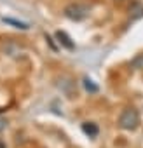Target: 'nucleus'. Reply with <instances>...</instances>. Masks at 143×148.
Instances as JSON below:
<instances>
[{
    "label": "nucleus",
    "instance_id": "2",
    "mask_svg": "<svg viewBox=\"0 0 143 148\" xmlns=\"http://www.w3.org/2000/svg\"><path fill=\"white\" fill-rule=\"evenodd\" d=\"M140 124V113L134 108H124L119 117V127L124 131H134Z\"/></svg>",
    "mask_w": 143,
    "mask_h": 148
},
{
    "label": "nucleus",
    "instance_id": "7",
    "mask_svg": "<svg viewBox=\"0 0 143 148\" xmlns=\"http://www.w3.org/2000/svg\"><path fill=\"white\" fill-rule=\"evenodd\" d=\"M84 87H86V91H89V92H98V86L93 84L91 79H84Z\"/></svg>",
    "mask_w": 143,
    "mask_h": 148
},
{
    "label": "nucleus",
    "instance_id": "9",
    "mask_svg": "<svg viewBox=\"0 0 143 148\" xmlns=\"http://www.w3.org/2000/svg\"><path fill=\"white\" fill-rule=\"evenodd\" d=\"M6 127H7V120L4 117H0V131H4Z\"/></svg>",
    "mask_w": 143,
    "mask_h": 148
},
{
    "label": "nucleus",
    "instance_id": "1",
    "mask_svg": "<svg viewBox=\"0 0 143 148\" xmlns=\"http://www.w3.org/2000/svg\"><path fill=\"white\" fill-rule=\"evenodd\" d=\"M89 12H91V7L80 2H72L63 9V14L72 21H82L89 16Z\"/></svg>",
    "mask_w": 143,
    "mask_h": 148
},
{
    "label": "nucleus",
    "instance_id": "4",
    "mask_svg": "<svg viewBox=\"0 0 143 148\" xmlns=\"http://www.w3.org/2000/svg\"><path fill=\"white\" fill-rule=\"evenodd\" d=\"M56 38H58V42H59L65 49H68V51H74V49H75V44L72 42V38H70L65 32H56Z\"/></svg>",
    "mask_w": 143,
    "mask_h": 148
},
{
    "label": "nucleus",
    "instance_id": "8",
    "mask_svg": "<svg viewBox=\"0 0 143 148\" xmlns=\"http://www.w3.org/2000/svg\"><path fill=\"white\" fill-rule=\"evenodd\" d=\"M131 66H133L134 70H140V68H143V54H140L138 58H134V59L131 61Z\"/></svg>",
    "mask_w": 143,
    "mask_h": 148
},
{
    "label": "nucleus",
    "instance_id": "5",
    "mask_svg": "<svg viewBox=\"0 0 143 148\" xmlns=\"http://www.w3.org/2000/svg\"><path fill=\"white\" fill-rule=\"evenodd\" d=\"M82 132L89 138H96L100 134V127L94 124V122H84L82 124Z\"/></svg>",
    "mask_w": 143,
    "mask_h": 148
},
{
    "label": "nucleus",
    "instance_id": "6",
    "mask_svg": "<svg viewBox=\"0 0 143 148\" xmlns=\"http://www.w3.org/2000/svg\"><path fill=\"white\" fill-rule=\"evenodd\" d=\"M2 21H4V23H7V25H12L14 28H21V30H28V28H30L26 23L18 21V19H12V18H2Z\"/></svg>",
    "mask_w": 143,
    "mask_h": 148
},
{
    "label": "nucleus",
    "instance_id": "3",
    "mask_svg": "<svg viewBox=\"0 0 143 148\" xmlns=\"http://www.w3.org/2000/svg\"><path fill=\"white\" fill-rule=\"evenodd\" d=\"M129 18H131V21H136V19L143 18V4L133 2L129 5Z\"/></svg>",
    "mask_w": 143,
    "mask_h": 148
},
{
    "label": "nucleus",
    "instance_id": "10",
    "mask_svg": "<svg viewBox=\"0 0 143 148\" xmlns=\"http://www.w3.org/2000/svg\"><path fill=\"white\" fill-rule=\"evenodd\" d=\"M0 148H6V145H4V143H2V141H0Z\"/></svg>",
    "mask_w": 143,
    "mask_h": 148
}]
</instances>
